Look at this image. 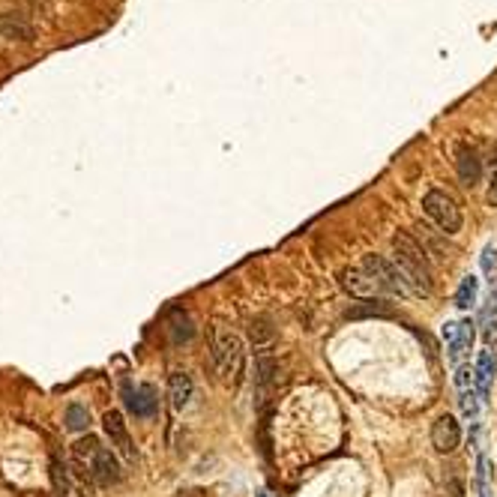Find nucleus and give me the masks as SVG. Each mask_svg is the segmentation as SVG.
Here are the masks:
<instances>
[{
  "label": "nucleus",
  "mask_w": 497,
  "mask_h": 497,
  "mask_svg": "<svg viewBox=\"0 0 497 497\" xmlns=\"http://www.w3.org/2000/svg\"><path fill=\"white\" fill-rule=\"evenodd\" d=\"M276 378H279V359L258 357V363H255V383L258 387H270Z\"/></svg>",
  "instance_id": "obj_18"
},
{
  "label": "nucleus",
  "mask_w": 497,
  "mask_h": 497,
  "mask_svg": "<svg viewBox=\"0 0 497 497\" xmlns=\"http://www.w3.org/2000/svg\"><path fill=\"white\" fill-rule=\"evenodd\" d=\"M243 338L225 324L213 326V366L225 383H240L243 378Z\"/></svg>",
  "instance_id": "obj_2"
},
{
  "label": "nucleus",
  "mask_w": 497,
  "mask_h": 497,
  "mask_svg": "<svg viewBox=\"0 0 497 497\" xmlns=\"http://www.w3.org/2000/svg\"><path fill=\"white\" fill-rule=\"evenodd\" d=\"M168 336H171L174 345H183V342H189V338L195 336V324H192V318L183 309L171 312V318H168Z\"/></svg>",
  "instance_id": "obj_15"
},
{
  "label": "nucleus",
  "mask_w": 497,
  "mask_h": 497,
  "mask_svg": "<svg viewBox=\"0 0 497 497\" xmlns=\"http://www.w3.org/2000/svg\"><path fill=\"white\" fill-rule=\"evenodd\" d=\"M338 281H342V288L357 300H375L380 293L378 285H375V279L363 270V264H359V267H345L342 273H338Z\"/></svg>",
  "instance_id": "obj_6"
},
{
  "label": "nucleus",
  "mask_w": 497,
  "mask_h": 497,
  "mask_svg": "<svg viewBox=\"0 0 497 497\" xmlns=\"http://www.w3.org/2000/svg\"><path fill=\"white\" fill-rule=\"evenodd\" d=\"M392 255L395 264H399L404 281L413 293L420 297H428L435 288V276H432V258L425 255V249L416 243V237L408 231H399L392 237Z\"/></svg>",
  "instance_id": "obj_1"
},
{
  "label": "nucleus",
  "mask_w": 497,
  "mask_h": 497,
  "mask_svg": "<svg viewBox=\"0 0 497 497\" xmlns=\"http://www.w3.org/2000/svg\"><path fill=\"white\" fill-rule=\"evenodd\" d=\"M413 237H416V243L425 249V255L432 258V261H449L453 246H449L446 234L440 228H432V225H425V222H416L413 225Z\"/></svg>",
  "instance_id": "obj_5"
},
{
  "label": "nucleus",
  "mask_w": 497,
  "mask_h": 497,
  "mask_svg": "<svg viewBox=\"0 0 497 497\" xmlns=\"http://www.w3.org/2000/svg\"><path fill=\"white\" fill-rule=\"evenodd\" d=\"M102 425H105V435L111 437V446H117L126 458H135V449H132V440H129V432H126V423H123V413L108 411L102 416Z\"/></svg>",
  "instance_id": "obj_9"
},
{
  "label": "nucleus",
  "mask_w": 497,
  "mask_h": 497,
  "mask_svg": "<svg viewBox=\"0 0 497 497\" xmlns=\"http://www.w3.org/2000/svg\"><path fill=\"white\" fill-rule=\"evenodd\" d=\"M477 291H479V281L473 276H465V281L458 285V293H456V306L458 309H470L473 303H477Z\"/></svg>",
  "instance_id": "obj_19"
},
{
  "label": "nucleus",
  "mask_w": 497,
  "mask_h": 497,
  "mask_svg": "<svg viewBox=\"0 0 497 497\" xmlns=\"http://www.w3.org/2000/svg\"><path fill=\"white\" fill-rule=\"evenodd\" d=\"M363 270L375 279V285L380 293H392V297H404L411 288H408V281H404L402 276V270L399 264H392L387 261L383 255H366L363 258Z\"/></svg>",
  "instance_id": "obj_4"
},
{
  "label": "nucleus",
  "mask_w": 497,
  "mask_h": 497,
  "mask_svg": "<svg viewBox=\"0 0 497 497\" xmlns=\"http://www.w3.org/2000/svg\"><path fill=\"white\" fill-rule=\"evenodd\" d=\"M470 375H473V369H470V366H458V371H456V387H458V392L470 387V380H473Z\"/></svg>",
  "instance_id": "obj_24"
},
{
  "label": "nucleus",
  "mask_w": 497,
  "mask_h": 497,
  "mask_svg": "<svg viewBox=\"0 0 497 497\" xmlns=\"http://www.w3.org/2000/svg\"><path fill=\"white\" fill-rule=\"evenodd\" d=\"M458 440H461V428L456 423V416H449V413L437 416V423L432 428V444L437 453H453L458 446Z\"/></svg>",
  "instance_id": "obj_7"
},
{
  "label": "nucleus",
  "mask_w": 497,
  "mask_h": 497,
  "mask_svg": "<svg viewBox=\"0 0 497 497\" xmlns=\"http://www.w3.org/2000/svg\"><path fill=\"white\" fill-rule=\"evenodd\" d=\"M494 264H497V246H485V252H482V273L491 276L494 273Z\"/></svg>",
  "instance_id": "obj_23"
},
{
  "label": "nucleus",
  "mask_w": 497,
  "mask_h": 497,
  "mask_svg": "<svg viewBox=\"0 0 497 497\" xmlns=\"http://www.w3.org/2000/svg\"><path fill=\"white\" fill-rule=\"evenodd\" d=\"M249 342H252L255 351H264V347H270L276 342V326L270 318H252L249 321Z\"/></svg>",
  "instance_id": "obj_14"
},
{
  "label": "nucleus",
  "mask_w": 497,
  "mask_h": 497,
  "mask_svg": "<svg viewBox=\"0 0 497 497\" xmlns=\"http://www.w3.org/2000/svg\"><path fill=\"white\" fill-rule=\"evenodd\" d=\"M123 399H126V408L135 416H153L156 408H159V399H156V390L153 387H123Z\"/></svg>",
  "instance_id": "obj_10"
},
{
  "label": "nucleus",
  "mask_w": 497,
  "mask_h": 497,
  "mask_svg": "<svg viewBox=\"0 0 497 497\" xmlns=\"http://www.w3.org/2000/svg\"><path fill=\"white\" fill-rule=\"evenodd\" d=\"M477 390L468 387V390H461V413L468 416V420H477V413H479V402H477Z\"/></svg>",
  "instance_id": "obj_22"
},
{
  "label": "nucleus",
  "mask_w": 497,
  "mask_h": 497,
  "mask_svg": "<svg viewBox=\"0 0 497 497\" xmlns=\"http://www.w3.org/2000/svg\"><path fill=\"white\" fill-rule=\"evenodd\" d=\"M380 312H387V309L371 303V306H366V309H351V312H347V318H363V314H380Z\"/></svg>",
  "instance_id": "obj_25"
},
{
  "label": "nucleus",
  "mask_w": 497,
  "mask_h": 497,
  "mask_svg": "<svg viewBox=\"0 0 497 497\" xmlns=\"http://www.w3.org/2000/svg\"><path fill=\"white\" fill-rule=\"evenodd\" d=\"M87 425H90V411L84 404H69L66 408V428L69 432H84Z\"/></svg>",
  "instance_id": "obj_20"
},
{
  "label": "nucleus",
  "mask_w": 497,
  "mask_h": 497,
  "mask_svg": "<svg viewBox=\"0 0 497 497\" xmlns=\"http://www.w3.org/2000/svg\"><path fill=\"white\" fill-rule=\"evenodd\" d=\"M168 395H171V408L174 411H183L189 399H192V378L186 371L174 369L171 375H168Z\"/></svg>",
  "instance_id": "obj_13"
},
{
  "label": "nucleus",
  "mask_w": 497,
  "mask_h": 497,
  "mask_svg": "<svg viewBox=\"0 0 497 497\" xmlns=\"http://www.w3.org/2000/svg\"><path fill=\"white\" fill-rule=\"evenodd\" d=\"M48 477H51V485H54V491H58V497L69 494V473H66V465L60 461V456H51V461H48Z\"/></svg>",
  "instance_id": "obj_17"
},
{
  "label": "nucleus",
  "mask_w": 497,
  "mask_h": 497,
  "mask_svg": "<svg viewBox=\"0 0 497 497\" xmlns=\"http://www.w3.org/2000/svg\"><path fill=\"white\" fill-rule=\"evenodd\" d=\"M120 461L111 449H99L96 458L90 461V479H96L99 485H114L120 482Z\"/></svg>",
  "instance_id": "obj_8"
},
{
  "label": "nucleus",
  "mask_w": 497,
  "mask_h": 497,
  "mask_svg": "<svg viewBox=\"0 0 497 497\" xmlns=\"http://www.w3.org/2000/svg\"><path fill=\"white\" fill-rule=\"evenodd\" d=\"M473 375H477V392L479 399H489V380L494 375V359H491V351H482L479 354V363L473 369Z\"/></svg>",
  "instance_id": "obj_16"
},
{
  "label": "nucleus",
  "mask_w": 497,
  "mask_h": 497,
  "mask_svg": "<svg viewBox=\"0 0 497 497\" xmlns=\"http://www.w3.org/2000/svg\"><path fill=\"white\" fill-rule=\"evenodd\" d=\"M458 180H461V186H479V180H482V159H479V153L473 150V147H461V153H458Z\"/></svg>",
  "instance_id": "obj_11"
},
{
  "label": "nucleus",
  "mask_w": 497,
  "mask_h": 497,
  "mask_svg": "<svg viewBox=\"0 0 497 497\" xmlns=\"http://www.w3.org/2000/svg\"><path fill=\"white\" fill-rule=\"evenodd\" d=\"M423 210H425V216L435 222V228H440L446 237H453V234L461 231V210L456 207V201L449 198L446 192H440V189L425 192Z\"/></svg>",
  "instance_id": "obj_3"
},
{
  "label": "nucleus",
  "mask_w": 497,
  "mask_h": 497,
  "mask_svg": "<svg viewBox=\"0 0 497 497\" xmlns=\"http://www.w3.org/2000/svg\"><path fill=\"white\" fill-rule=\"evenodd\" d=\"M0 37L4 39H18V42H30L33 39V27L30 21L21 13H4L0 15Z\"/></svg>",
  "instance_id": "obj_12"
},
{
  "label": "nucleus",
  "mask_w": 497,
  "mask_h": 497,
  "mask_svg": "<svg viewBox=\"0 0 497 497\" xmlns=\"http://www.w3.org/2000/svg\"><path fill=\"white\" fill-rule=\"evenodd\" d=\"M99 437H93V435H87V437H81V440H75V446H72V453H75V458L81 461H93L96 458V453H99Z\"/></svg>",
  "instance_id": "obj_21"
},
{
  "label": "nucleus",
  "mask_w": 497,
  "mask_h": 497,
  "mask_svg": "<svg viewBox=\"0 0 497 497\" xmlns=\"http://www.w3.org/2000/svg\"><path fill=\"white\" fill-rule=\"evenodd\" d=\"M258 497H270V494H267V491H261V494H258Z\"/></svg>",
  "instance_id": "obj_26"
}]
</instances>
